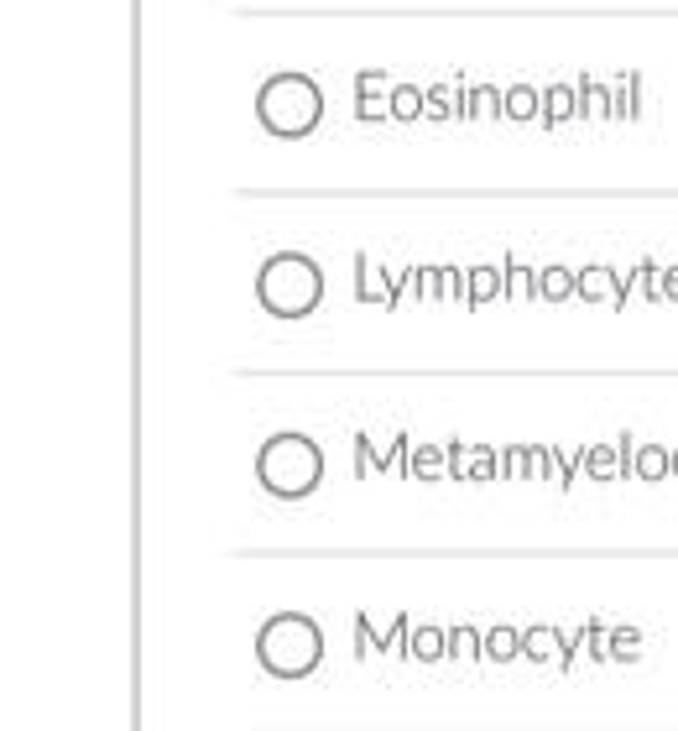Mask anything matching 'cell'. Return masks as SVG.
<instances>
[{
  "mask_svg": "<svg viewBox=\"0 0 678 731\" xmlns=\"http://www.w3.org/2000/svg\"><path fill=\"white\" fill-rule=\"evenodd\" d=\"M261 304L272 308V314H282V319H298V314H308V308L319 304V272L298 257H282L261 278Z\"/></svg>",
  "mask_w": 678,
  "mask_h": 731,
  "instance_id": "3957f363",
  "label": "cell"
},
{
  "mask_svg": "<svg viewBox=\"0 0 678 731\" xmlns=\"http://www.w3.org/2000/svg\"><path fill=\"white\" fill-rule=\"evenodd\" d=\"M585 648H590V659H595V663H606L610 637H606V627H600V622H590V627H585Z\"/></svg>",
  "mask_w": 678,
  "mask_h": 731,
  "instance_id": "9c48e42d",
  "label": "cell"
},
{
  "mask_svg": "<svg viewBox=\"0 0 678 731\" xmlns=\"http://www.w3.org/2000/svg\"><path fill=\"white\" fill-rule=\"evenodd\" d=\"M407 653H413L418 663H439L449 653V633H439V627H423V633H413Z\"/></svg>",
  "mask_w": 678,
  "mask_h": 731,
  "instance_id": "5b68a950",
  "label": "cell"
},
{
  "mask_svg": "<svg viewBox=\"0 0 678 731\" xmlns=\"http://www.w3.org/2000/svg\"><path fill=\"white\" fill-rule=\"evenodd\" d=\"M522 653L533 663H554L563 653V637L554 627H533V633H522Z\"/></svg>",
  "mask_w": 678,
  "mask_h": 731,
  "instance_id": "277c9868",
  "label": "cell"
},
{
  "mask_svg": "<svg viewBox=\"0 0 678 731\" xmlns=\"http://www.w3.org/2000/svg\"><path fill=\"white\" fill-rule=\"evenodd\" d=\"M610 653H616V659H637V653H642V633H632V627L610 633Z\"/></svg>",
  "mask_w": 678,
  "mask_h": 731,
  "instance_id": "ba28073f",
  "label": "cell"
},
{
  "mask_svg": "<svg viewBox=\"0 0 678 731\" xmlns=\"http://www.w3.org/2000/svg\"><path fill=\"white\" fill-rule=\"evenodd\" d=\"M324 659V633L304 612H282L257 633V663L272 680H304Z\"/></svg>",
  "mask_w": 678,
  "mask_h": 731,
  "instance_id": "6da1fadb",
  "label": "cell"
},
{
  "mask_svg": "<svg viewBox=\"0 0 678 731\" xmlns=\"http://www.w3.org/2000/svg\"><path fill=\"white\" fill-rule=\"evenodd\" d=\"M486 653H491L496 663H512L516 653H522V637H516L512 627H496V633L486 637Z\"/></svg>",
  "mask_w": 678,
  "mask_h": 731,
  "instance_id": "8992f818",
  "label": "cell"
},
{
  "mask_svg": "<svg viewBox=\"0 0 678 731\" xmlns=\"http://www.w3.org/2000/svg\"><path fill=\"white\" fill-rule=\"evenodd\" d=\"M319 471H324V460H319V449L298 439V434H282L272 445L261 449V486L277 496H304L319 486Z\"/></svg>",
  "mask_w": 678,
  "mask_h": 731,
  "instance_id": "7a4b0ae2",
  "label": "cell"
},
{
  "mask_svg": "<svg viewBox=\"0 0 678 731\" xmlns=\"http://www.w3.org/2000/svg\"><path fill=\"white\" fill-rule=\"evenodd\" d=\"M449 653H454L460 663H469L475 653H480V637L469 633V627H454V633H449Z\"/></svg>",
  "mask_w": 678,
  "mask_h": 731,
  "instance_id": "52a82bcc",
  "label": "cell"
}]
</instances>
